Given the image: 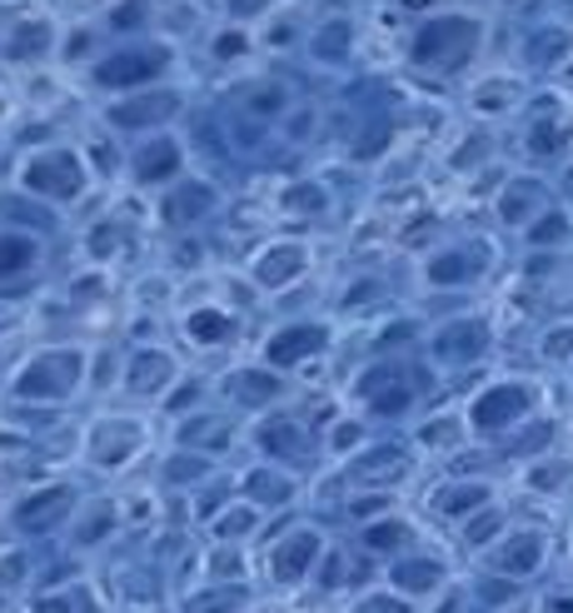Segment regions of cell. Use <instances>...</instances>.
<instances>
[{
  "instance_id": "cell-1",
  "label": "cell",
  "mask_w": 573,
  "mask_h": 613,
  "mask_svg": "<svg viewBox=\"0 0 573 613\" xmlns=\"http://www.w3.org/2000/svg\"><path fill=\"white\" fill-rule=\"evenodd\" d=\"M81 390H90V350L81 344H40L11 375L15 404H65Z\"/></svg>"
},
{
  "instance_id": "cell-2",
  "label": "cell",
  "mask_w": 573,
  "mask_h": 613,
  "mask_svg": "<svg viewBox=\"0 0 573 613\" xmlns=\"http://www.w3.org/2000/svg\"><path fill=\"white\" fill-rule=\"evenodd\" d=\"M15 185L46 205H75L90 189V165H85V155L71 150V145H40V150L21 155Z\"/></svg>"
},
{
  "instance_id": "cell-3",
  "label": "cell",
  "mask_w": 573,
  "mask_h": 613,
  "mask_svg": "<svg viewBox=\"0 0 573 613\" xmlns=\"http://www.w3.org/2000/svg\"><path fill=\"white\" fill-rule=\"evenodd\" d=\"M175 65V50L164 40H135V46H120L106 50V56L90 65V85L106 95H135V90H150L170 75Z\"/></svg>"
},
{
  "instance_id": "cell-4",
  "label": "cell",
  "mask_w": 573,
  "mask_h": 613,
  "mask_svg": "<svg viewBox=\"0 0 573 613\" xmlns=\"http://www.w3.org/2000/svg\"><path fill=\"white\" fill-rule=\"evenodd\" d=\"M145 439H150L145 419H135V414H100V419H90V429H85L81 454L90 469L120 474L145 454Z\"/></svg>"
},
{
  "instance_id": "cell-5",
  "label": "cell",
  "mask_w": 573,
  "mask_h": 613,
  "mask_svg": "<svg viewBox=\"0 0 573 613\" xmlns=\"http://www.w3.org/2000/svg\"><path fill=\"white\" fill-rule=\"evenodd\" d=\"M329 543L315 524H290L284 534H275L265 549V568L280 589H300V584H315L319 564H325Z\"/></svg>"
},
{
  "instance_id": "cell-6",
  "label": "cell",
  "mask_w": 573,
  "mask_h": 613,
  "mask_svg": "<svg viewBox=\"0 0 573 613\" xmlns=\"http://www.w3.org/2000/svg\"><path fill=\"white\" fill-rule=\"evenodd\" d=\"M81 514V489L75 483H40V489H25L11 504V529L21 539H50L65 524H75Z\"/></svg>"
},
{
  "instance_id": "cell-7",
  "label": "cell",
  "mask_w": 573,
  "mask_h": 613,
  "mask_svg": "<svg viewBox=\"0 0 573 613\" xmlns=\"http://www.w3.org/2000/svg\"><path fill=\"white\" fill-rule=\"evenodd\" d=\"M249 439H255L259 459L280 464V469H290V474H305L309 464H315V434H309V425L290 409L259 414L255 429H249Z\"/></svg>"
},
{
  "instance_id": "cell-8",
  "label": "cell",
  "mask_w": 573,
  "mask_h": 613,
  "mask_svg": "<svg viewBox=\"0 0 573 613\" xmlns=\"http://www.w3.org/2000/svg\"><path fill=\"white\" fill-rule=\"evenodd\" d=\"M185 115V100L180 90H164V85H150V90H135V95H115L106 106V120L115 131L130 135H164L170 120Z\"/></svg>"
},
{
  "instance_id": "cell-9",
  "label": "cell",
  "mask_w": 573,
  "mask_h": 613,
  "mask_svg": "<svg viewBox=\"0 0 573 613\" xmlns=\"http://www.w3.org/2000/svg\"><path fill=\"white\" fill-rule=\"evenodd\" d=\"M329 344H334V334H329L325 319H284L280 330L265 334L259 359L275 365L280 375H290V369H300V365H309V359H319V354H329Z\"/></svg>"
},
{
  "instance_id": "cell-10",
  "label": "cell",
  "mask_w": 573,
  "mask_h": 613,
  "mask_svg": "<svg viewBox=\"0 0 573 613\" xmlns=\"http://www.w3.org/2000/svg\"><path fill=\"white\" fill-rule=\"evenodd\" d=\"M309 265H315V249L305 240H269L249 255V284L259 295H280V290H294L305 280Z\"/></svg>"
},
{
  "instance_id": "cell-11",
  "label": "cell",
  "mask_w": 573,
  "mask_h": 613,
  "mask_svg": "<svg viewBox=\"0 0 573 613\" xmlns=\"http://www.w3.org/2000/svg\"><path fill=\"white\" fill-rule=\"evenodd\" d=\"M130 180L141 189H170L185 180V145L175 135H145L130 150Z\"/></svg>"
},
{
  "instance_id": "cell-12",
  "label": "cell",
  "mask_w": 573,
  "mask_h": 613,
  "mask_svg": "<svg viewBox=\"0 0 573 613\" xmlns=\"http://www.w3.org/2000/svg\"><path fill=\"white\" fill-rule=\"evenodd\" d=\"M284 375L275 365H240V369H224L220 379V394L234 404V409H249V414H269V404H280L284 400Z\"/></svg>"
},
{
  "instance_id": "cell-13",
  "label": "cell",
  "mask_w": 573,
  "mask_h": 613,
  "mask_svg": "<svg viewBox=\"0 0 573 613\" xmlns=\"http://www.w3.org/2000/svg\"><path fill=\"white\" fill-rule=\"evenodd\" d=\"M385 584L394 593H404L410 603H424V599H439L449 589V564L439 554H424V549H410V554L389 559V574Z\"/></svg>"
},
{
  "instance_id": "cell-14",
  "label": "cell",
  "mask_w": 573,
  "mask_h": 613,
  "mask_svg": "<svg viewBox=\"0 0 573 613\" xmlns=\"http://www.w3.org/2000/svg\"><path fill=\"white\" fill-rule=\"evenodd\" d=\"M175 384H180V359L164 350V344H141V350L125 359V390L135 394V400L160 404Z\"/></svg>"
},
{
  "instance_id": "cell-15",
  "label": "cell",
  "mask_w": 573,
  "mask_h": 613,
  "mask_svg": "<svg viewBox=\"0 0 573 613\" xmlns=\"http://www.w3.org/2000/svg\"><path fill=\"white\" fill-rule=\"evenodd\" d=\"M474 36H479V30L468 21H429L419 36H414V60H419V65H434V71H454L459 60L474 50Z\"/></svg>"
},
{
  "instance_id": "cell-16",
  "label": "cell",
  "mask_w": 573,
  "mask_h": 613,
  "mask_svg": "<svg viewBox=\"0 0 573 613\" xmlns=\"http://www.w3.org/2000/svg\"><path fill=\"white\" fill-rule=\"evenodd\" d=\"M528 404H534L528 384H489V390H479L474 394V404H468V429H479V434H499V429H509V425L524 419Z\"/></svg>"
},
{
  "instance_id": "cell-17",
  "label": "cell",
  "mask_w": 573,
  "mask_h": 613,
  "mask_svg": "<svg viewBox=\"0 0 573 613\" xmlns=\"http://www.w3.org/2000/svg\"><path fill=\"white\" fill-rule=\"evenodd\" d=\"M234 494L249 499L255 508H265V514H280V508L294 504V494H300V474L280 469V464H249L245 474H240V483H234Z\"/></svg>"
},
{
  "instance_id": "cell-18",
  "label": "cell",
  "mask_w": 573,
  "mask_h": 613,
  "mask_svg": "<svg viewBox=\"0 0 573 613\" xmlns=\"http://www.w3.org/2000/svg\"><path fill=\"white\" fill-rule=\"evenodd\" d=\"M410 474V454L394 444H375L359 449V454H344V479L359 483V489H389Z\"/></svg>"
},
{
  "instance_id": "cell-19",
  "label": "cell",
  "mask_w": 573,
  "mask_h": 613,
  "mask_svg": "<svg viewBox=\"0 0 573 613\" xmlns=\"http://www.w3.org/2000/svg\"><path fill=\"white\" fill-rule=\"evenodd\" d=\"M354 400H359L369 414H404L414 404V390L399 369L375 365V369H364V379L354 384Z\"/></svg>"
},
{
  "instance_id": "cell-20",
  "label": "cell",
  "mask_w": 573,
  "mask_h": 613,
  "mask_svg": "<svg viewBox=\"0 0 573 613\" xmlns=\"http://www.w3.org/2000/svg\"><path fill=\"white\" fill-rule=\"evenodd\" d=\"M544 554H549V543H544V534L538 529H514L503 534L499 543H493V574H509V578H534L538 568H544Z\"/></svg>"
},
{
  "instance_id": "cell-21",
  "label": "cell",
  "mask_w": 573,
  "mask_h": 613,
  "mask_svg": "<svg viewBox=\"0 0 573 613\" xmlns=\"http://www.w3.org/2000/svg\"><path fill=\"white\" fill-rule=\"evenodd\" d=\"M215 210H220V185H210L205 175H185L180 185L164 189L170 224H199V220H210Z\"/></svg>"
},
{
  "instance_id": "cell-22",
  "label": "cell",
  "mask_w": 573,
  "mask_h": 613,
  "mask_svg": "<svg viewBox=\"0 0 573 613\" xmlns=\"http://www.w3.org/2000/svg\"><path fill=\"white\" fill-rule=\"evenodd\" d=\"M180 330H185V340L195 350H224V344L240 340V319L224 305H195V309H185Z\"/></svg>"
},
{
  "instance_id": "cell-23",
  "label": "cell",
  "mask_w": 573,
  "mask_h": 613,
  "mask_svg": "<svg viewBox=\"0 0 573 613\" xmlns=\"http://www.w3.org/2000/svg\"><path fill=\"white\" fill-rule=\"evenodd\" d=\"M359 549L375 559H399L414 549V524L404 514H375L359 524Z\"/></svg>"
},
{
  "instance_id": "cell-24",
  "label": "cell",
  "mask_w": 573,
  "mask_h": 613,
  "mask_svg": "<svg viewBox=\"0 0 573 613\" xmlns=\"http://www.w3.org/2000/svg\"><path fill=\"white\" fill-rule=\"evenodd\" d=\"M5 60H46L56 50V25L50 15H15L5 40H0Z\"/></svg>"
},
{
  "instance_id": "cell-25",
  "label": "cell",
  "mask_w": 573,
  "mask_h": 613,
  "mask_svg": "<svg viewBox=\"0 0 573 613\" xmlns=\"http://www.w3.org/2000/svg\"><path fill=\"white\" fill-rule=\"evenodd\" d=\"M280 210L290 214V220H325V214L334 210V189L319 175H294V180H284V189H280Z\"/></svg>"
},
{
  "instance_id": "cell-26",
  "label": "cell",
  "mask_w": 573,
  "mask_h": 613,
  "mask_svg": "<svg viewBox=\"0 0 573 613\" xmlns=\"http://www.w3.org/2000/svg\"><path fill=\"white\" fill-rule=\"evenodd\" d=\"M259 529H265V508H255L249 499H240V494L224 499V508L210 519V539L215 543H245V539H255Z\"/></svg>"
},
{
  "instance_id": "cell-27",
  "label": "cell",
  "mask_w": 573,
  "mask_h": 613,
  "mask_svg": "<svg viewBox=\"0 0 573 613\" xmlns=\"http://www.w3.org/2000/svg\"><path fill=\"white\" fill-rule=\"evenodd\" d=\"M180 609L185 613H255V593H249V584H205V589L185 593Z\"/></svg>"
},
{
  "instance_id": "cell-28",
  "label": "cell",
  "mask_w": 573,
  "mask_h": 613,
  "mask_svg": "<svg viewBox=\"0 0 573 613\" xmlns=\"http://www.w3.org/2000/svg\"><path fill=\"white\" fill-rule=\"evenodd\" d=\"M40 260H46V245H40L36 235H25V230H0V284L31 274Z\"/></svg>"
},
{
  "instance_id": "cell-29",
  "label": "cell",
  "mask_w": 573,
  "mask_h": 613,
  "mask_svg": "<svg viewBox=\"0 0 573 613\" xmlns=\"http://www.w3.org/2000/svg\"><path fill=\"white\" fill-rule=\"evenodd\" d=\"M160 474H164V483H175V489H199V483H210L220 469H215V459L199 454V449H175V454H164Z\"/></svg>"
},
{
  "instance_id": "cell-30",
  "label": "cell",
  "mask_w": 573,
  "mask_h": 613,
  "mask_svg": "<svg viewBox=\"0 0 573 613\" xmlns=\"http://www.w3.org/2000/svg\"><path fill=\"white\" fill-rule=\"evenodd\" d=\"M489 483H449V489H439L434 494V514H444V519H474L479 508H489Z\"/></svg>"
},
{
  "instance_id": "cell-31",
  "label": "cell",
  "mask_w": 573,
  "mask_h": 613,
  "mask_svg": "<svg viewBox=\"0 0 573 613\" xmlns=\"http://www.w3.org/2000/svg\"><path fill=\"white\" fill-rule=\"evenodd\" d=\"M484 350V324L479 319H454L444 330L434 334V354L439 359H474Z\"/></svg>"
},
{
  "instance_id": "cell-32",
  "label": "cell",
  "mask_w": 573,
  "mask_h": 613,
  "mask_svg": "<svg viewBox=\"0 0 573 613\" xmlns=\"http://www.w3.org/2000/svg\"><path fill=\"white\" fill-rule=\"evenodd\" d=\"M110 529H115V504H110V499L81 504V514H75V524H71L75 549H95V543H106Z\"/></svg>"
},
{
  "instance_id": "cell-33",
  "label": "cell",
  "mask_w": 573,
  "mask_h": 613,
  "mask_svg": "<svg viewBox=\"0 0 573 613\" xmlns=\"http://www.w3.org/2000/svg\"><path fill=\"white\" fill-rule=\"evenodd\" d=\"M31 613H100L85 584H60V589H40L31 599Z\"/></svg>"
},
{
  "instance_id": "cell-34",
  "label": "cell",
  "mask_w": 573,
  "mask_h": 613,
  "mask_svg": "<svg viewBox=\"0 0 573 613\" xmlns=\"http://www.w3.org/2000/svg\"><path fill=\"white\" fill-rule=\"evenodd\" d=\"M205 574H210V584H245L249 578L245 543H215L205 554Z\"/></svg>"
},
{
  "instance_id": "cell-35",
  "label": "cell",
  "mask_w": 573,
  "mask_h": 613,
  "mask_svg": "<svg viewBox=\"0 0 573 613\" xmlns=\"http://www.w3.org/2000/svg\"><path fill=\"white\" fill-rule=\"evenodd\" d=\"M350 50H354V25H350V21H325L315 36H309V56L325 60V65L344 60Z\"/></svg>"
},
{
  "instance_id": "cell-36",
  "label": "cell",
  "mask_w": 573,
  "mask_h": 613,
  "mask_svg": "<svg viewBox=\"0 0 573 613\" xmlns=\"http://www.w3.org/2000/svg\"><path fill=\"white\" fill-rule=\"evenodd\" d=\"M31 574H36L31 549H25V543H5V549H0V593H21L25 584H31Z\"/></svg>"
},
{
  "instance_id": "cell-37",
  "label": "cell",
  "mask_w": 573,
  "mask_h": 613,
  "mask_svg": "<svg viewBox=\"0 0 573 613\" xmlns=\"http://www.w3.org/2000/svg\"><path fill=\"white\" fill-rule=\"evenodd\" d=\"M499 534H509V529H503V514L489 504V508H479L474 519H464V534H459V539H464L468 549H493Z\"/></svg>"
},
{
  "instance_id": "cell-38",
  "label": "cell",
  "mask_w": 573,
  "mask_h": 613,
  "mask_svg": "<svg viewBox=\"0 0 573 613\" xmlns=\"http://www.w3.org/2000/svg\"><path fill=\"white\" fill-rule=\"evenodd\" d=\"M468 249H444V255H434L429 260V280L434 284H464L474 274V260H464Z\"/></svg>"
},
{
  "instance_id": "cell-39",
  "label": "cell",
  "mask_w": 573,
  "mask_h": 613,
  "mask_svg": "<svg viewBox=\"0 0 573 613\" xmlns=\"http://www.w3.org/2000/svg\"><path fill=\"white\" fill-rule=\"evenodd\" d=\"M210 56L220 60V65H230V60H245L249 56V30H245V25H224V30H215Z\"/></svg>"
},
{
  "instance_id": "cell-40",
  "label": "cell",
  "mask_w": 573,
  "mask_h": 613,
  "mask_svg": "<svg viewBox=\"0 0 573 613\" xmlns=\"http://www.w3.org/2000/svg\"><path fill=\"white\" fill-rule=\"evenodd\" d=\"M199 400H205V379H190V375H180V384H175V390H170V394H164V400H160V409H164V414H175V419H180V414H185V409H195Z\"/></svg>"
},
{
  "instance_id": "cell-41",
  "label": "cell",
  "mask_w": 573,
  "mask_h": 613,
  "mask_svg": "<svg viewBox=\"0 0 573 613\" xmlns=\"http://www.w3.org/2000/svg\"><path fill=\"white\" fill-rule=\"evenodd\" d=\"M354 613H414V603L404 599V593H394L385 584V589H369L359 593V603H354Z\"/></svg>"
},
{
  "instance_id": "cell-42",
  "label": "cell",
  "mask_w": 573,
  "mask_h": 613,
  "mask_svg": "<svg viewBox=\"0 0 573 613\" xmlns=\"http://www.w3.org/2000/svg\"><path fill=\"white\" fill-rule=\"evenodd\" d=\"M115 384H125V359L120 354L90 359V390H115Z\"/></svg>"
},
{
  "instance_id": "cell-43",
  "label": "cell",
  "mask_w": 573,
  "mask_h": 613,
  "mask_svg": "<svg viewBox=\"0 0 573 613\" xmlns=\"http://www.w3.org/2000/svg\"><path fill=\"white\" fill-rule=\"evenodd\" d=\"M284 106H290L284 85H255V100H249L255 115H284Z\"/></svg>"
},
{
  "instance_id": "cell-44",
  "label": "cell",
  "mask_w": 573,
  "mask_h": 613,
  "mask_svg": "<svg viewBox=\"0 0 573 613\" xmlns=\"http://www.w3.org/2000/svg\"><path fill=\"white\" fill-rule=\"evenodd\" d=\"M315 584H319V589H344V584H350V564H344V554H334V549H329L325 564H319V574H315Z\"/></svg>"
},
{
  "instance_id": "cell-45",
  "label": "cell",
  "mask_w": 573,
  "mask_h": 613,
  "mask_svg": "<svg viewBox=\"0 0 573 613\" xmlns=\"http://www.w3.org/2000/svg\"><path fill=\"white\" fill-rule=\"evenodd\" d=\"M145 11H150V0H120V5H110V25L135 30V25H145Z\"/></svg>"
},
{
  "instance_id": "cell-46",
  "label": "cell",
  "mask_w": 573,
  "mask_h": 613,
  "mask_svg": "<svg viewBox=\"0 0 573 613\" xmlns=\"http://www.w3.org/2000/svg\"><path fill=\"white\" fill-rule=\"evenodd\" d=\"M359 439H364V429H359V425H350V419H340V425L329 429V454H344V449H359Z\"/></svg>"
},
{
  "instance_id": "cell-47",
  "label": "cell",
  "mask_w": 573,
  "mask_h": 613,
  "mask_svg": "<svg viewBox=\"0 0 573 613\" xmlns=\"http://www.w3.org/2000/svg\"><path fill=\"white\" fill-rule=\"evenodd\" d=\"M265 11H269V0H224V15H230L234 25L255 21V15H265Z\"/></svg>"
},
{
  "instance_id": "cell-48",
  "label": "cell",
  "mask_w": 573,
  "mask_h": 613,
  "mask_svg": "<svg viewBox=\"0 0 573 613\" xmlns=\"http://www.w3.org/2000/svg\"><path fill=\"white\" fill-rule=\"evenodd\" d=\"M115 224H95V235H90V255L95 260H106V249H115Z\"/></svg>"
},
{
  "instance_id": "cell-49",
  "label": "cell",
  "mask_w": 573,
  "mask_h": 613,
  "mask_svg": "<svg viewBox=\"0 0 573 613\" xmlns=\"http://www.w3.org/2000/svg\"><path fill=\"white\" fill-rule=\"evenodd\" d=\"M439 599H444V603H434V613H464V609H468L464 593H459V589H444Z\"/></svg>"
},
{
  "instance_id": "cell-50",
  "label": "cell",
  "mask_w": 573,
  "mask_h": 613,
  "mask_svg": "<svg viewBox=\"0 0 573 613\" xmlns=\"http://www.w3.org/2000/svg\"><path fill=\"white\" fill-rule=\"evenodd\" d=\"M538 613H573V593H549L538 603Z\"/></svg>"
},
{
  "instance_id": "cell-51",
  "label": "cell",
  "mask_w": 573,
  "mask_h": 613,
  "mask_svg": "<svg viewBox=\"0 0 573 613\" xmlns=\"http://www.w3.org/2000/svg\"><path fill=\"white\" fill-rule=\"evenodd\" d=\"M503 613H528V609H503Z\"/></svg>"
},
{
  "instance_id": "cell-52",
  "label": "cell",
  "mask_w": 573,
  "mask_h": 613,
  "mask_svg": "<svg viewBox=\"0 0 573 613\" xmlns=\"http://www.w3.org/2000/svg\"><path fill=\"white\" fill-rule=\"evenodd\" d=\"M0 609H5V593H0Z\"/></svg>"
}]
</instances>
